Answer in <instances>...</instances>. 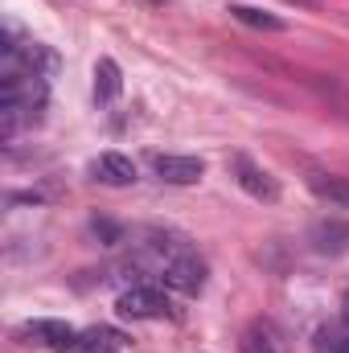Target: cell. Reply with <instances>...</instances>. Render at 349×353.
I'll list each match as a JSON object with an SVG mask.
<instances>
[{
    "label": "cell",
    "instance_id": "obj_1",
    "mask_svg": "<svg viewBox=\"0 0 349 353\" xmlns=\"http://www.w3.org/2000/svg\"><path fill=\"white\" fill-rule=\"evenodd\" d=\"M21 337L29 345H41V350H54V353H74L79 341H83L66 321H33V325L21 329Z\"/></svg>",
    "mask_w": 349,
    "mask_h": 353
},
{
    "label": "cell",
    "instance_id": "obj_2",
    "mask_svg": "<svg viewBox=\"0 0 349 353\" xmlns=\"http://www.w3.org/2000/svg\"><path fill=\"white\" fill-rule=\"evenodd\" d=\"M161 279H165V288H173L181 296H197L201 288H206V263L201 259H193L189 251L185 255H173L165 271H161Z\"/></svg>",
    "mask_w": 349,
    "mask_h": 353
},
{
    "label": "cell",
    "instance_id": "obj_3",
    "mask_svg": "<svg viewBox=\"0 0 349 353\" xmlns=\"http://www.w3.org/2000/svg\"><path fill=\"white\" fill-rule=\"evenodd\" d=\"M115 308H119V316H128V321H157V316L169 312V304H165V296H161L157 288H128Z\"/></svg>",
    "mask_w": 349,
    "mask_h": 353
},
{
    "label": "cell",
    "instance_id": "obj_4",
    "mask_svg": "<svg viewBox=\"0 0 349 353\" xmlns=\"http://www.w3.org/2000/svg\"><path fill=\"white\" fill-rule=\"evenodd\" d=\"M152 169L161 181H169V185H197L201 176H206V165L197 161V157H157L152 161Z\"/></svg>",
    "mask_w": 349,
    "mask_h": 353
},
{
    "label": "cell",
    "instance_id": "obj_5",
    "mask_svg": "<svg viewBox=\"0 0 349 353\" xmlns=\"http://www.w3.org/2000/svg\"><path fill=\"white\" fill-rule=\"evenodd\" d=\"M90 173H94V181H103V185H132L136 181V165L123 152H103L90 165Z\"/></svg>",
    "mask_w": 349,
    "mask_h": 353
},
{
    "label": "cell",
    "instance_id": "obj_6",
    "mask_svg": "<svg viewBox=\"0 0 349 353\" xmlns=\"http://www.w3.org/2000/svg\"><path fill=\"white\" fill-rule=\"evenodd\" d=\"M235 169H239V185H243L251 197H259V201H275V197H279V185L263 173V169H255L251 161H243V157H239V161H235Z\"/></svg>",
    "mask_w": 349,
    "mask_h": 353
},
{
    "label": "cell",
    "instance_id": "obj_7",
    "mask_svg": "<svg viewBox=\"0 0 349 353\" xmlns=\"http://www.w3.org/2000/svg\"><path fill=\"white\" fill-rule=\"evenodd\" d=\"M119 90H123L119 66H115L111 58H99V62H94V99H99V103H115Z\"/></svg>",
    "mask_w": 349,
    "mask_h": 353
},
{
    "label": "cell",
    "instance_id": "obj_8",
    "mask_svg": "<svg viewBox=\"0 0 349 353\" xmlns=\"http://www.w3.org/2000/svg\"><path fill=\"white\" fill-rule=\"evenodd\" d=\"M308 189L333 205H346L349 210V176H337V173H312L308 176Z\"/></svg>",
    "mask_w": 349,
    "mask_h": 353
},
{
    "label": "cell",
    "instance_id": "obj_9",
    "mask_svg": "<svg viewBox=\"0 0 349 353\" xmlns=\"http://www.w3.org/2000/svg\"><path fill=\"white\" fill-rule=\"evenodd\" d=\"M230 17L251 25V29H263V33H283L288 25L275 17V12H263V8H251V4H230Z\"/></svg>",
    "mask_w": 349,
    "mask_h": 353
},
{
    "label": "cell",
    "instance_id": "obj_10",
    "mask_svg": "<svg viewBox=\"0 0 349 353\" xmlns=\"http://www.w3.org/2000/svg\"><path fill=\"white\" fill-rule=\"evenodd\" d=\"M243 353H279L275 333H271L267 325H251V329L243 333Z\"/></svg>",
    "mask_w": 349,
    "mask_h": 353
},
{
    "label": "cell",
    "instance_id": "obj_11",
    "mask_svg": "<svg viewBox=\"0 0 349 353\" xmlns=\"http://www.w3.org/2000/svg\"><path fill=\"white\" fill-rule=\"evenodd\" d=\"M333 234H341V226H317V239H333ZM329 247H333V251H341L346 243H325L321 251H329Z\"/></svg>",
    "mask_w": 349,
    "mask_h": 353
},
{
    "label": "cell",
    "instance_id": "obj_12",
    "mask_svg": "<svg viewBox=\"0 0 349 353\" xmlns=\"http://www.w3.org/2000/svg\"><path fill=\"white\" fill-rule=\"evenodd\" d=\"M74 353H115V345H103V341H90V337H83Z\"/></svg>",
    "mask_w": 349,
    "mask_h": 353
},
{
    "label": "cell",
    "instance_id": "obj_13",
    "mask_svg": "<svg viewBox=\"0 0 349 353\" xmlns=\"http://www.w3.org/2000/svg\"><path fill=\"white\" fill-rule=\"evenodd\" d=\"M341 308H346V325H349V292H346V300H341Z\"/></svg>",
    "mask_w": 349,
    "mask_h": 353
},
{
    "label": "cell",
    "instance_id": "obj_14",
    "mask_svg": "<svg viewBox=\"0 0 349 353\" xmlns=\"http://www.w3.org/2000/svg\"><path fill=\"white\" fill-rule=\"evenodd\" d=\"M292 4H304V8H308V4H312V0H292Z\"/></svg>",
    "mask_w": 349,
    "mask_h": 353
}]
</instances>
